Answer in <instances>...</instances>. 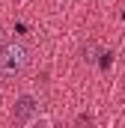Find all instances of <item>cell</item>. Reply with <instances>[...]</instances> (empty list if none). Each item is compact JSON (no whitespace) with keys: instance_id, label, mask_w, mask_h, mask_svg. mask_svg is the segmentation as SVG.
Listing matches in <instances>:
<instances>
[{"instance_id":"obj_1","label":"cell","mask_w":125,"mask_h":128,"mask_svg":"<svg viewBox=\"0 0 125 128\" xmlns=\"http://www.w3.org/2000/svg\"><path fill=\"white\" fill-rule=\"evenodd\" d=\"M30 63V54L21 42H9L0 48V80H12L18 78Z\"/></svg>"},{"instance_id":"obj_2","label":"cell","mask_w":125,"mask_h":128,"mask_svg":"<svg viewBox=\"0 0 125 128\" xmlns=\"http://www.w3.org/2000/svg\"><path fill=\"white\" fill-rule=\"evenodd\" d=\"M39 98L30 96V92H24V96H18L15 101V107H12V116H15V122H21V125H36L39 122Z\"/></svg>"},{"instance_id":"obj_3","label":"cell","mask_w":125,"mask_h":128,"mask_svg":"<svg viewBox=\"0 0 125 128\" xmlns=\"http://www.w3.org/2000/svg\"><path fill=\"white\" fill-rule=\"evenodd\" d=\"M110 63H113V54H101V68H107Z\"/></svg>"},{"instance_id":"obj_4","label":"cell","mask_w":125,"mask_h":128,"mask_svg":"<svg viewBox=\"0 0 125 128\" xmlns=\"http://www.w3.org/2000/svg\"><path fill=\"white\" fill-rule=\"evenodd\" d=\"M0 42H3V33H0Z\"/></svg>"},{"instance_id":"obj_5","label":"cell","mask_w":125,"mask_h":128,"mask_svg":"<svg viewBox=\"0 0 125 128\" xmlns=\"http://www.w3.org/2000/svg\"><path fill=\"white\" fill-rule=\"evenodd\" d=\"M122 18H125V12H122Z\"/></svg>"}]
</instances>
